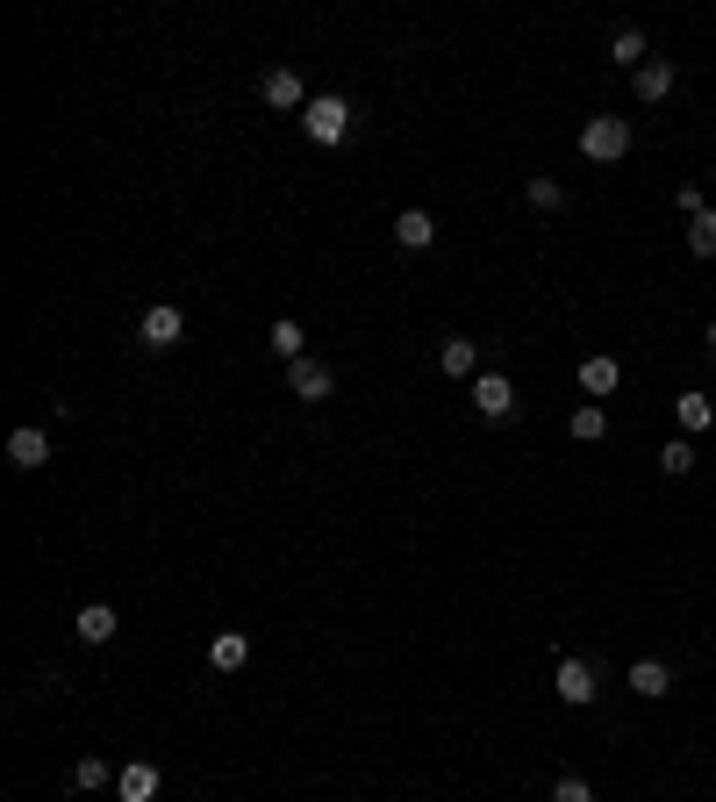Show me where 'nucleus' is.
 <instances>
[{
	"instance_id": "nucleus-27",
	"label": "nucleus",
	"mask_w": 716,
	"mask_h": 802,
	"mask_svg": "<svg viewBox=\"0 0 716 802\" xmlns=\"http://www.w3.org/2000/svg\"><path fill=\"white\" fill-rule=\"evenodd\" d=\"M709 351H716V323H709Z\"/></svg>"
},
{
	"instance_id": "nucleus-22",
	"label": "nucleus",
	"mask_w": 716,
	"mask_h": 802,
	"mask_svg": "<svg viewBox=\"0 0 716 802\" xmlns=\"http://www.w3.org/2000/svg\"><path fill=\"white\" fill-rule=\"evenodd\" d=\"M602 430H609V416H602L595 402H588V409H573V437H580V444H595Z\"/></svg>"
},
{
	"instance_id": "nucleus-21",
	"label": "nucleus",
	"mask_w": 716,
	"mask_h": 802,
	"mask_svg": "<svg viewBox=\"0 0 716 802\" xmlns=\"http://www.w3.org/2000/svg\"><path fill=\"white\" fill-rule=\"evenodd\" d=\"M659 473H666V480L695 473V444H688V437H674V444H666V452H659Z\"/></svg>"
},
{
	"instance_id": "nucleus-16",
	"label": "nucleus",
	"mask_w": 716,
	"mask_h": 802,
	"mask_svg": "<svg viewBox=\"0 0 716 802\" xmlns=\"http://www.w3.org/2000/svg\"><path fill=\"white\" fill-rule=\"evenodd\" d=\"M301 351H308V330L294 323V316H280L273 323V359H287V366H301Z\"/></svg>"
},
{
	"instance_id": "nucleus-3",
	"label": "nucleus",
	"mask_w": 716,
	"mask_h": 802,
	"mask_svg": "<svg viewBox=\"0 0 716 802\" xmlns=\"http://www.w3.org/2000/svg\"><path fill=\"white\" fill-rule=\"evenodd\" d=\"M137 337L151 344V351H172V344L187 337V316H180V308L172 301H158V308H144V323H137Z\"/></svg>"
},
{
	"instance_id": "nucleus-1",
	"label": "nucleus",
	"mask_w": 716,
	"mask_h": 802,
	"mask_svg": "<svg viewBox=\"0 0 716 802\" xmlns=\"http://www.w3.org/2000/svg\"><path fill=\"white\" fill-rule=\"evenodd\" d=\"M301 129L316 144H344V129H351V101H344V94H316V101L301 108Z\"/></svg>"
},
{
	"instance_id": "nucleus-17",
	"label": "nucleus",
	"mask_w": 716,
	"mask_h": 802,
	"mask_svg": "<svg viewBox=\"0 0 716 802\" xmlns=\"http://www.w3.org/2000/svg\"><path fill=\"white\" fill-rule=\"evenodd\" d=\"M666 94H674V65H666V58L638 65V101H666Z\"/></svg>"
},
{
	"instance_id": "nucleus-15",
	"label": "nucleus",
	"mask_w": 716,
	"mask_h": 802,
	"mask_svg": "<svg viewBox=\"0 0 716 802\" xmlns=\"http://www.w3.org/2000/svg\"><path fill=\"white\" fill-rule=\"evenodd\" d=\"M666 688H674V674H666V659H638V666H631V695L659 702Z\"/></svg>"
},
{
	"instance_id": "nucleus-8",
	"label": "nucleus",
	"mask_w": 716,
	"mask_h": 802,
	"mask_svg": "<svg viewBox=\"0 0 716 802\" xmlns=\"http://www.w3.org/2000/svg\"><path fill=\"white\" fill-rule=\"evenodd\" d=\"M273 108H308V86H301V72H287V65H273L266 72V86H258Z\"/></svg>"
},
{
	"instance_id": "nucleus-2",
	"label": "nucleus",
	"mask_w": 716,
	"mask_h": 802,
	"mask_svg": "<svg viewBox=\"0 0 716 802\" xmlns=\"http://www.w3.org/2000/svg\"><path fill=\"white\" fill-rule=\"evenodd\" d=\"M580 151L595 158V165H616V158L631 151V122H624V115H595L588 129H580Z\"/></svg>"
},
{
	"instance_id": "nucleus-6",
	"label": "nucleus",
	"mask_w": 716,
	"mask_h": 802,
	"mask_svg": "<svg viewBox=\"0 0 716 802\" xmlns=\"http://www.w3.org/2000/svg\"><path fill=\"white\" fill-rule=\"evenodd\" d=\"M8 466H22V473L51 466V437H44V430H15V437H8Z\"/></svg>"
},
{
	"instance_id": "nucleus-13",
	"label": "nucleus",
	"mask_w": 716,
	"mask_h": 802,
	"mask_svg": "<svg viewBox=\"0 0 716 802\" xmlns=\"http://www.w3.org/2000/svg\"><path fill=\"white\" fill-rule=\"evenodd\" d=\"M616 380H624V366H616L609 351H595V359H580V387L595 394V402H602V394H616Z\"/></svg>"
},
{
	"instance_id": "nucleus-25",
	"label": "nucleus",
	"mask_w": 716,
	"mask_h": 802,
	"mask_svg": "<svg viewBox=\"0 0 716 802\" xmlns=\"http://www.w3.org/2000/svg\"><path fill=\"white\" fill-rule=\"evenodd\" d=\"M552 802H595V788L580 781V774H566V781H559V788H552Z\"/></svg>"
},
{
	"instance_id": "nucleus-10",
	"label": "nucleus",
	"mask_w": 716,
	"mask_h": 802,
	"mask_svg": "<svg viewBox=\"0 0 716 802\" xmlns=\"http://www.w3.org/2000/svg\"><path fill=\"white\" fill-rule=\"evenodd\" d=\"M244 659H251V638H244V631H215V638H208V666H215V674H237Z\"/></svg>"
},
{
	"instance_id": "nucleus-20",
	"label": "nucleus",
	"mask_w": 716,
	"mask_h": 802,
	"mask_svg": "<svg viewBox=\"0 0 716 802\" xmlns=\"http://www.w3.org/2000/svg\"><path fill=\"white\" fill-rule=\"evenodd\" d=\"M609 58H616V65H645V29H616Z\"/></svg>"
},
{
	"instance_id": "nucleus-5",
	"label": "nucleus",
	"mask_w": 716,
	"mask_h": 802,
	"mask_svg": "<svg viewBox=\"0 0 716 802\" xmlns=\"http://www.w3.org/2000/svg\"><path fill=\"white\" fill-rule=\"evenodd\" d=\"M559 702L566 710H588V702H595V666L588 659H559Z\"/></svg>"
},
{
	"instance_id": "nucleus-11",
	"label": "nucleus",
	"mask_w": 716,
	"mask_h": 802,
	"mask_svg": "<svg viewBox=\"0 0 716 802\" xmlns=\"http://www.w3.org/2000/svg\"><path fill=\"white\" fill-rule=\"evenodd\" d=\"M430 237H437V222H430V208H402V215H394V244H402V251H423Z\"/></svg>"
},
{
	"instance_id": "nucleus-9",
	"label": "nucleus",
	"mask_w": 716,
	"mask_h": 802,
	"mask_svg": "<svg viewBox=\"0 0 716 802\" xmlns=\"http://www.w3.org/2000/svg\"><path fill=\"white\" fill-rule=\"evenodd\" d=\"M287 387H294V402H330V387H337V380H330V366L301 359V366L287 373Z\"/></svg>"
},
{
	"instance_id": "nucleus-19",
	"label": "nucleus",
	"mask_w": 716,
	"mask_h": 802,
	"mask_svg": "<svg viewBox=\"0 0 716 802\" xmlns=\"http://www.w3.org/2000/svg\"><path fill=\"white\" fill-rule=\"evenodd\" d=\"M688 251H695V258H716V208H702V215L688 222Z\"/></svg>"
},
{
	"instance_id": "nucleus-4",
	"label": "nucleus",
	"mask_w": 716,
	"mask_h": 802,
	"mask_svg": "<svg viewBox=\"0 0 716 802\" xmlns=\"http://www.w3.org/2000/svg\"><path fill=\"white\" fill-rule=\"evenodd\" d=\"M473 409L487 416V423H509V416H516V387L502 373H480L473 380Z\"/></svg>"
},
{
	"instance_id": "nucleus-24",
	"label": "nucleus",
	"mask_w": 716,
	"mask_h": 802,
	"mask_svg": "<svg viewBox=\"0 0 716 802\" xmlns=\"http://www.w3.org/2000/svg\"><path fill=\"white\" fill-rule=\"evenodd\" d=\"M72 788H108V767L101 760H79V767H72Z\"/></svg>"
},
{
	"instance_id": "nucleus-14",
	"label": "nucleus",
	"mask_w": 716,
	"mask_h": 802,
	"mask_svg": "<svg viewBox=\"0 0 716 802\" xmlns=\"http://www.w3.org/2000/svg\"><path fill=\"white\" fill-rule=\"evenodd\" d=\"M72 631H79L86 645H108V638H115L122 624H115V609H108V602H86V609H79V624H72Z\"/></svg>"
},
{
	"instance_id": "nucleus-7",
	"label": "nucleus",
	"mask_w": 716,
	"mask_h": 802,
	"mask_svg": "<svg viewBox=\"0 0 716 802\" xmlns=\"http://www.w3.org/2000/svg\"><path fill=\"white\" fill-rule=\"evenodd\" d=\"M115 802H158V767L151 760H137V767L115 774Z\"/></svg>"
},
{
	"instance_id": "nucleus-18",
	"label": "nucleus",
	"mask_w": 716,
	"mask_h": 802,
	"mask_svg": "<svg viewBox=\"0 0 716 802\" xmlns=\"http://www.w3.org/2000/svg\"><path fill=\"white\" fill-rule=\"evenodd\" d=\"M674 416H681V430L695 437V430L716 423V402H709V394H681V402H674Z\"/></svg>"
},
{
	"instance_id": "nucleus-26",
	"label": "nucleus",
	"mask_w": 716,
	"mask_h": 802,
	"mask_svg": "<svg viewBox=\"0 0 716 802\" xmlns=\"http://www.w3.org/2000/svg\"><path fill=\"white\" fill-rule=\"evenodd\" d=\"M674 208H681V215L695 222V215H702V208H709V201H702V187H674Z\"/></svg>"
},
{
	"instance_id": "nucleus-23",
	"label": "nucleus",
	"mask_w": 716,
	"mask_h": 802,
	"mask_svg": "<svg viewBox=\"0 0 716 802\" xmlns=\"http://www.w3.org/2000/svg\"><path fill=\"white\" fill-rule=\"evenodd\" d=\"M530 208H545V215L566 208V187H559V180H530Z\"/></svg>"
},
{
	"instance_id": "nucleus-12",
	"label": "nucleus",
	"mask_w": 716,
	"mask_h": 802,
	"mask_svg": "<svg viewBox=\"0 0 716 802\" xmlns=\"http://www.w3.org/2000/svg\"><path fill=\"white\" fill-rule=\"evenodd\" d=\"M437 366H444V380H480V373H473L480 351H473L466 337H444V344H437Z\"/></svg>"
}]
</instances>
